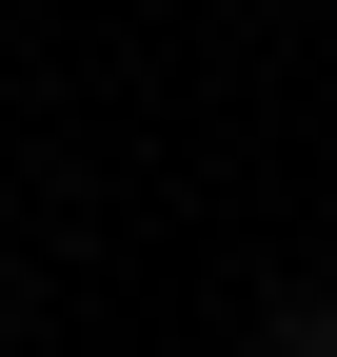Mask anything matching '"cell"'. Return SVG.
Instances as JSON below:
<instances>
[{
    "instance_id": "obj_1",
    "label": "cell",
    "mask_w": 337,
    "mask_h": 357,
    "mask_svg": "<svg viewBox=\"0 0 337 357\" xmlns=\"http://www.w3.org/2000/svg\"><path fill=\"white\" fill-rule=\"evenodd\" d=\"M278 357H337V298H278Z\"/></svg>"
}]
</instances>
